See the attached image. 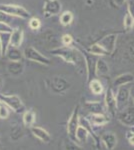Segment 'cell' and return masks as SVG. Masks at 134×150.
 Returning <instances> with one entry per match:
<instances>
[{
    "label": "cell",
    "instance_id": "obj_1",
    "mask_svg": "<svg viewBox=\"0 0 134 150\" xmlns=\"http://www.w3.org/2000/svg\"><path fill=\"white\" fill-rule=\"evenodd\" d=\"M51 53L55 56L61 57L67 63H71L77 66L78 68H83V66L85 65L84 57L82 53H80L78 50L74 49V48H70L69 46H63L52 50Z\"/></svg>",
    "mask_w": 134,
    "mask_h": 150
},
{
    "label": "cell",
    "instance_id": "obj_2",
    "mask_svg": "<svg viewBox=\"0 0 134 150\" xmlns=\"http://www.w3.org/2000/svg\"><path fill=\"white\" fill-rule=\"evenodd\" d=\"M0 11L5 13L8 16H15L22 19L30 17V13L24 7L14 4H0Z\"/></svg>",
    "mask_w": 134,
    "mask_h": 150
},
{
    "label": "cell",
    "instance_id": "obj_3",
    "mask_svg": "<svg viewBox=\"0 0 134 150\" xmlns=\"http://www.w3.org/2000/svg\"><path fill=\"white\" fill-rule=\"evenodd\" d=\"M0 102L10 107L16 113H22L25 110V106H24L23 102L17 95H4V94L0 93Z\"/></svg>",
    "mask_w": 134,
    "mask_h": 150
},
{
    "label": "cell",
    "instance_id": "obj_4",
    "mask_svg": "<svg viewBox=\"0 0 134 150\" xmlns=\"http://www.w3.org/2000/svg\"><path fill=\"white\" fill-rule=\"evenodd\" d=\"M23 56L28 60H31V61L37 62V63L43 64V65H49L50 64V60L48 59L47 57L44 56L43 54L36 50L34 47H26L25 50L23 52Z\"/></svg>",
    "mask_w": 134,
    "mask_h": 150
},
{
    "label": "cell",
    "instance_id": "obj_5",
    "mask_svg": "<svg viewBox=\"0 0 134 150\" xmlns=\"http://www.w3.org/2000/svg\"><path fill=\"white\" fill-rule=\"evenodd\" d=\"M78 126H79V105H76L67 122V133L73 141L75 140V133H76V130Z\"/></svg>",
    "mask_w": 134,
    "mask_h": 150
},
{
    "label": "cell",
    "instance_id": "obj_6",
    "mask_svg": "<svg viewBox=\"0 0 134 150\" xmlns=\"http://www.w3.org/2000/svg\"><path fill=\"white\" fill-rule=\"evenodd\" d=\"M85 66H86V72H87V82H89L92 79H95L96 73H95V66H96V61L98 57L92 55L90 53L84 52L83 54Z\"/></svg>",
    "mask_w": 134,
    "mask_h": 150
},
{
    "label": "cell",
    "instance_id": "obj_7",
    "mask_svg": "<svg viewBox=\"0 0 134 150\" xmlns=\"http://www.w3.org/2000/svg\"><path fill=\"white\" fill-rule=\"evenodd\" d=\"M134 114H133V106H129L128 108L121 109L117 113V119L121 124L127 127H133L134 124Z\"/></svg>",
    "mask_w": 134,
    "mask_h": 150
},
{
    "label": "cell",
    "instance_id": "obj_8",
    "mask_svg": "<svg viewBox=\"0 0 134 150\" xmlns=\"http://www.w3.org/2000/svg\"><path fill=\"white\" fill-rule=\"evenodd\" d=\"M116 40H117V35L109 34V35L105 36V37H103L101 40H99L97 43L105 50L107 55H109V54H112L114 50H115Z\"/></svg>",
    "mask_w": 134,
    "mask_h": 150
},
{
    "label": "cell",
    "instance_id": "obj_9",
    "mask_svg": "<svg viewBox=\"0 0 134 150\" xmlns=\"http://www.w3.org/2000/svg\"><path fill=\"white\" fill-rule=\"evenodd\" d=\"M129 98H130V90L126 85L120 86L117 90V93L115 95L116 99V104H117V109L121 108L123 109V107L128 103Z\"/></svg>",
    "mask_w": 134,
    "mask_h": 150
},
{
    "label": "cell",
    "instance_id": "obj_10",
    "mask_svg": "<svg viewBox=\"0 0 134 150\" xmlns=\"http://www.w3.org/2000/svg\"><path fill=\"white\" fill-rule=\"evenodd\" d=\"M61 11V3L58 0H46L43 6V12L46 16L57 15Z\"/></svg>",
    "mask_w": 134,
    "mask_h": 150
},
{
    "label": "cell",
    "instance_id": "obj_11",
    "mask_svg": "<svg viewBox=\"0 0 134 150\" xmlns=\"http://www.w3.org/2000/svg\"><path fill=\"white\" fill-rule=\"evenodd\" d=\"M105 105L107 108V111L110 113L111 115H115L117 112V104H116L115 94L113 93L111 88L107 89L105 94Z\"/></svg>",
    "mask_w": 134,
    "mask_h": 150
},
{
    "label": "cell",
    "instance_id": "obj_12",
    "mask_svg": "<svg viewBox=\"0 0 134 150\" xmlns=\"http://www.w3.org/2000/svg\"><path fill=\"white\" fill-rule=\"evenodd\" d=\"M70 87V84L62 77H54L51 80V89L55 93H63Z\"/></svg>",
    "mask_w": 134,
    "mask_h": 150
},
{
    "label": "cell",
    "instance_id": "obj_13",
    "mask_svg": "<svg viewBox=\"0 0 134 150\" xmlns=\"http://www.w3.org/2000/svg\"><path fill=\"white\" fill-rule=\"evenodd\" d=\"M100 141L107 150H113L117 145V137L114 132H106L101 136Z\"/></svg>",
    "mask_w": 134,
    "mask_h": 150
},
{
    "label": "cell",
    "instance_id": "obj_14",
    "mask_svg": "<svg viewBox=\"0 0 134 150\" xmlns=\"http://www.w3.org/2000/svg\"><path fill=\"white\" fill-rule=\"evenodd\" d=\"M79 125L83 127L84 129L88 132L89 135H91V137L93 138L95 144H96V146L99 148V147H100V138H99V137L95 134L93 128H92V125L90 124L88 119H87V118H84V117L83 118H79Z\"/></svg>",
    "mask_w": 134,
    "mask_h": 150
},
{
    "label": "cell",
    "instance_id": "obj_15",
    "mask_svg": "<svg viewBox=\"0 0 134 150\" xmlns=\"http://www.w3.org/2000/svg\"><path fill=\"white\" fill-rule=\"evenodd\" d=\"M31 132L34 135V137H36L37 139H39L40 141L44 142V143H49L51 141V136L48 133V131H46L45 129L38 126H32L31 127Z\"/></svg>",
    "mask_w": 134,
    "mask_h": 150
},
{
    "label": "cell",
    "instance_id": "obj_16",
    "mask_svg": "<svg viewBox=\"0 0 134 150\" xmlns=\"http://www.w3.org/2000/svg\"><path fill=\"white\" fill-rule=\"evenodd\" d=\"M23 41V31L21 29L17 28L12 30L10 33V41H9V46L10 47H19Z\"/></svg>",
    "mask_w": 134,
    "mask_h": 150
},
{
    "label": "cell",
    "instance_id": "obj_17",
    "mask_svg": "<svg viewBox=\"0 0 134 150\" xmlns=\"http://www.w3.org/2000/svg\"><path fill=\"white\" fill-rule=\"evenodd\" d=\"M85 107L91 114H104V107L99 101H87Z\"/></svg>",
    "mask_w": 134,
    "mask_h": 150
},
{
    "label": "cell",
    "instance_id": "obj_18",
    "mask_svg": "<svg viewBox=\"0 0 134 150\" xmlns=\"http://www.w3.org/2000/svg\"><path fill=\"white\" fill-rule=\"evenodd\" d=\"M95 73L98 76H105L109 73V67L107 65L105 60L99 57L96 61V66H95Z\"/></svg>",
    "mask_w": 134,
    "mask_h": 150
},
{
    "label": "cell",
    "instance_id": "obj_19",
    "mask_svg": "<svg viewBox=\"0 0 134 150\" xmlns=\"http://www.w3.org/2000/svg\"><path fill=\"white\" fill-rule=\"evenodd\" d=\"M23 70H24V65L20 61L18 62L10 61L7 64V71L11 75H15V76L20 75L23 73Z\"/></svg>",
    "mask_w": 134,
    "mask_h": 150
},
{
    "label": "cell",
    "instance_id": "obj_20",
    "mask_svg": "<svg viewBox=\"0 0 134 150\" xmlns=\"http://www.w3.org/2000/svg\"><path fill=\"white\" fill-rule=\"evenodd\" d=\"M5 55L10 61H14V62L21 61L23 58V53L15 47H8Z\"/></svg>",
    "mask_w": 134,
    "mask_h": 150
},
{
    "label": "cell",
    "instance_id": "obj_21",
    "mask_svg": "<svg viewBox=\"0 0 134 150\" xmlns=\"http://www.w3.org/2000/svg\"><path fill=\"white\" fill-rule=\"evenodd\" d=\"M88 121L91 125L102 126V125H105L109 121V118L104 114H91Z\"/></svg>",
    "mask_w": 134,
    "mask_h": 150
},
{
    "label": "cell",
    "instance_id": "obj_22",
    "mask_svg": "<svg viewBox=\"0 0 134 150\" xmlns=\"http://www.w3.org/2000/svg\"><path fill=\"white\" fill-rule=\"evenodd\" d=\"M133 82V75L131 73H124L117 76L114 80V86H124Z\"/></svg>",
    "mask_w": 134,
    "mask_h": 150
},
{
    "label": "cell",
    "instance_id": "obj_23",
    "mask_svg": "<svg viewBox=\"0 0 134 150\" xmlns=\"http://www.w3.org/2000/svg\"><path fill=\"white\" fill-rule=\"evenodd\" d=\"M89 88H90V91L92 93L95 94V95H100L103 92V86H102V83L98 79H92L90 80L89 82Z\"/></svg>",
    "mask_w": 134,
    "mask_h": 150
},
{
    "label": "cell",
    "instance_id": "obj_24",
    "mask_svg": "<svg viewBox=\"0 0 134 150\" xmlns=\"http://www.w3.org/2000/svg\"><path fill=\"white\" fill-rule=\"evenodd\" d=\"M35 118L36 115L32 110H27L24 111L23 114V123L25 126L27 127H32L34 122H35Z\"/></svg>",
    "mask_w": 134,
    "mask_h": 150
},
{
    "label": "cell",
    "instance_id": "obj_25",
    "mask_svg": "<svg viewBox=\"0 0 134 150\" xmlns=\"http://www.w3.org/2000/svg\"><path fill=\"white\" fill-rule=\"evenodd\" d=\"M9 41H10V33H0V43H1L2 55L6 54V51L9 47Z\"/></svg>",
    "mask_w": 134,
    "mask_h": 150
},
{
    "label": "cell",
    "instance_id": "obj_26",
    "mask_svg": "<svg viewBox=\"0 0 134 150\" xmlns=\"http://www.w3.org/2000/svg\"><path fill=\"white\" fill-rule=\"evenodd\" d=\"M89 134L86 130L84 129L82 126H78L76 130V133H75V140H77L78 142H82V143H85L87 141V138H88Z\"/></svg>",
    "mask_w": 134,
    "mask_h": 150
},
{
    "label": "cell",
    "instance_id": "obj_27",
    "mask_svg": "<svg viewBox=\"0 0 134 150\" xmlns=\"http://www.w3.org/2000/svg\"><path fill=\"white\" fill-rule=\"evenodd\" d=\"M88 52L90 54L95 55V56H103V55H107V53L105 52V50L102 48L98 43H94L91 46L88 48Z\"/></svg>",
    "mask_w": 134,
    "mask_h": 150
},
{
    "label": "cell",
    "instance_id": "obj_28",
    "mask_svg": "<svg viewBox=\"0 0 134 150\" xmlns=\"http://www.w3.org/2000/svg\"><path fill=\"white\" fill-rule=\"evenodd\" d=\"M133 23H134V18L133 14L127 9V12L125 14V17H124V27L126 30H131L133 28Z\"/></svg>",
    "mask_w": 134,
    "mask_h": 150
},
{
    "label": "cell",
    "instance_id": "obj_29",
    "mask_svg": "<svg viewBox=\"0 0 134 150\" xmlns=\"http://www.w3.org/2000/svg\"><path fill=\"white\" fill-rule=\"evenodd\" d=\"M72 20H73V13L70 11L63 12L61 14V16H60V23L64 26H67V25H69V24H71Z\"/></svg>",
    "mask_w": 134,
    "mask_h": 150
},
{
    "label": "cell",
    "instance_id": "obj_30",
    "mask_svg": "<svg viewBox=\"0 0 134 150\" xmlns=\"http://www.w3.org/2000/svg\"><path fill=\"white\" fill-rule=\"evenodd\" d=\"M22 136H23V131H22V129H21L20 127L15 126V127L12 128L11 135H10L11 139H13V140H15V141H16V140L20 139Z\"/></svg>",
    "mask_w": 134,
    "mask_h": 150
},
{
    "label": "cell",
    "instance_id": "obj_31",
    "mask_svg": "<svg viewBox=\"0 0 134 150\" xmlns=\"http://www.w3.org/2000/svg\"><path fill=\"white\" fill-rule=\"evenodd\" d=\"M9 116V110L4 104H0V119H7Z\"/></svg>",
    "mask_w": 134,
    "mask_h": 150
},
{
    "label": "cell",
    "instance_id": "obj_32",
    "mask_svg": "<svg viewBox=\"0 0 134 150\" xmlns=\"http://www.w3.org/2000/svg\"><path fill=\"white\" fill-rule=\"evenodd\" d=\"M40 24H41V22L38 18L33 17L29 20V27L31 29H33V30H37V29L40 27Z\"/></svg>",
    "mask_w": 134,
    "mask_h": 150
},
{
    "label": "cell",
    "instance_id": "obj_33",
    "mask_svg": "<svg viewBox=\"0 0 134 150\" xmlns=\"http://www.w3.org/2000/svg\"><path fill=\"white\" fill-rule=\"evenodd\" d=\"M12 30L13 29L8 23L0 22V33H11Z\"/></svg>",
    "mask_w": 134,
    "mask_h": 150
},
{
    "label": "cell",
    "instance_id": "obj_34",
    "mask_svg": "<svg viewBox=\"0 0 134 150\" xmlns=\"http://www.w3.org/2000/svg\"><path fill=\"white\" fill-rule=\"evenodd\" d=\"M65 150H82L78 145H76L72 140H68L65 142Z\"/></svg>",
    "mask_w": 134,
    "mask_h": 150
},
{
    "label": "cell",
    "instance_id": "obj_35",
    "mask_svg": "<svg viewBox=\"0 0 134 150\" xmlns=\"http://www.w3.org/2000/svg\"><path fill=\"white\" fill-rule=\"evenodd\" d=\"M61 40H62L63 45H65V46H69V45L73 42L72 36L69 35V34H64V35L62 36Z\"/></svg>",
    "mask_w": 134,
    "mask_h": 150
},
{
    "label": "cell",
    "instance_id": "obj_36",
    "mask_svg": "<svg viewBox=\"0 0 134 150\" xmlns=\"http://www.w3.org/2000/svg\"><path fill=\"white\" fill-rule=\"evenodd\" d=\"M126 138H127V140L129 141V143H130V145H132L133 146V141H134V133H133V130H129V131H127V133H126Z\"/></svg>",
    "mask_w": 134,
    "mask_h": 150
},
{
    "label": "cell",
    "instance_id": "obj_37",
    "mask_svg": "<svg viewBox=\"0 0 134 150\" xmlns=\"http://www.w3.org/2000/svg\"><path fill=\"white\" fill-rule=\"evenodd\" d=\"M9 20H10V16L6 15L5 13H3V12L0 11V22H9Z\"/></svg>",
    "mask_w": 134,
    "mask_h": 150
},
{
    "label": "cell",
    "instance_id": "obj_38",
    "mask_svg": "<svg viewBox=\"0 0 134 150\" xmlns=\"http://www.w3.org/2000/svg\"><path fill=\"white\" fill-rule=\"evenodd\" d=\"M126 0H114V2H115V4L117 6H122L123 3L125 2Z\"/></svg>",
    "mask_w": 134,
    "mask_h": 150
},
{
    "label": "cell",
    "instance_id": "obj_39",
    "mask_svg": "<svg viewBox=\"0 0 134 150\" xmlns=\"http://www.w3.org/2000/svg\"><path fill=\"white\" fill-rule=\"evenodd\" d=\"M2 86H3V79L0 77V89L2 88Z\"/></svg>",
    "mask_w": 134,
    "mask_h": 150
},
{
    "label": "cell",
    "instance_id": "obj_40",
    "mask_svg": "<svg viewBox=\"0 0 134 150\" xmlns=\"http://www.w3.org/2000/svg\"><path fill=\"white\" fill-rule=\"evenodd\" d=\"M2 56V51H1V43H0V57Z\"/></svg>",
    "mask_w": 134,
    "mask_h": 150
},
{
    "label": "cell",
    "instance_id": "obj_41",
    "mask_svg": "<svg viewBox=\"0 0 134 150\" xmlns=\"http://www.w3.org/2000/svg\"><path fill=\"white\" fill-rule=\"evenodd\" d=\"M0 104H1V102H0Z\"/></svg>",
    "mask_w": 134,
    "mask_h": 150
},
{
    "label": "cell",
    "instance_id": "obj_42",
    "mask_svg": "<svg viewBox=\"0 0 134 150\" xmlns=\"http://www.w3.org/2000/svg\"><path fill=\"white\" fill-rule=\"evenodd\" d=\"M0 72H1V71H0Z\"/></svg>",
    "mask_w": 134,
    "mask_h": 150
}]
</instances>
